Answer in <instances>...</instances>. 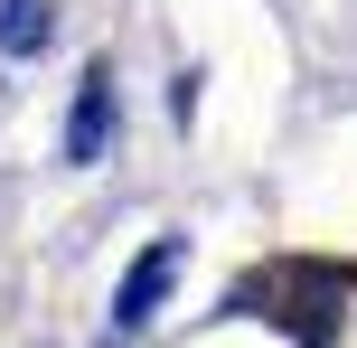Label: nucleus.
I'll return each instance as SVG.
<instances>
[{"mask_svg":"<svg viewBox=\"0 0 357 348\" xmlns=\"http://www.w3.org/2000/svg\"><path fill=\"white\" fill-rule=\"evenodd\" d=\"M169 282H178V236H160V245H142V255H132L123 292H113V330H142V320L169 301Z\"/></svg>","mask_w":357,"mask_h":348,"instance_id":"1","label":"nucleus"},{"mask_svg":"<svg viewBox=\"0 0 357 348\" xmlns=\"http://www.w3.org/2000/svg\"><path fill=\"white\" fill-rule=\"evenodd\" d=\"M113 142V66L94 56L85 75H75V113H66V160H104Z\"/></svg>","mask_w":357,"mask_h":348,"instance_id":"2","label":"nucleus"},{"mask_svg":"<svg viewBox=\"0 0 357 348\" xmlns=\"http://www.w3.org/2000/svg\"><path fill=\"white\" fill-rule=\"evenodd\" d=\"M56 38V0H0V56H38Z\"/></svg>","mask_w":357,"mask_h":348,"instance_id":"3","label":"nucleus"}]
</instances>
